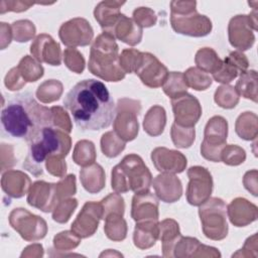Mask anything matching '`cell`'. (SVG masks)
Returning <instances> with one entry per match:
<instances>
[{
	"label": "cell",
	"instance_id": "cell-1",
	"mask_svg": "<svg viewBox=\"0 0 258 258\" xmlns=\"http://www.w3.org/2000/svg\"><path fill=\"white\" fill-rule=\"evenodd\" d=\"M63 106L83 131L109 127L115 117L114 101L101 81L87 79L76 84L66 95Z\"/></svg>",
	"mask_w": 258,
	"mask_h": 258
},
{
	"label": "cell",
	"instance_id": "cell-2",
	"mask_svg": "<svg viewBox=\"0 0 258 258\" xmlns=\"http://www.w3.org/2000/svg\"><path fill=\"white\" fill-rule=\"evenodd\" d=\"M2 131L7 135L33 141L46 127L53 125L51 108L41 106L32 93L23 92L12 96L1 112Z\"/></svg>",
	"mask_w": 258,
	"mask_h": 258
},
{
	"label": "cell",
	"instance_id": "cell-3",
	"mask_svg": "<svg viewBox=\"0 0 258 258\" xmlns=\"http://www.w3.org/2000/svg\"><path fill=\"white\" fill-rule=\"evenodd\" d=\"M72 147L71 137L60 129L44 128L39 135L30 142L28 153L23 162V168L34 176L43 172L42 163L50 156L66 157Z\"/></svg>",
	"mask_w": 258,
	"mask_h": 258
},
{
	"label": "cell",
	"instance_id": "cell-4",
	"mask_svg": "<svg viewBox=\"0 0 258 258\" xmlns=\"http://www.w3.org/2000/svg\"><path fill=\"white\" fill-rule=\"evenodd\" d=\"M119 47L115 38L106 32L101 33L94 41L89 58V71L94 76L107 82H119L125 78L120 66Z\"/></svg>",
	"mask_w": 258,
	"mask_h": 258
},
{
	"label": "cell",
	"instance_id": "cell-5",
	"mask_svg": "<svg viewBox=\"0 0 258 258\" xmlns=\"http://www.w3.org/2000/svg\"><path fill=\"white\" fill-rule=\"evenodd\" d=\"M112 188L123 194L129 190L135 194L148 191L152 184V175L142 158L134 153L126 155L112 169Z\"/></svg>",
	"mask_w": 258,
	"mask_h": 258
},
{
	"label": "cell",
	"instance_id": "cell-6",
	"mask_svg": "<svg viewBox=\"0 0 258 258\" xmlns=\"http://www.w3.org/2000/svg\"><path fill=\"white\" fill-rule=\"evenodd\" d=\"M196 1H171L170 23L176 33L203 37L211 33L212 21L198 13Z\"/></svg>",
	"mask_w": 258,
	"mask_h": 258
},
{
	"label": "cell",
	"instance_id": "cell-7",
	"mask_svg": "<svg viewBox=\"0 0 258 258\" xmlns=\"http://www.w3.org/2000/svg\"><path fill=\"white\" fill-rule=\"evenodd\" d=\"M199 215L205 236L212 240H222L228 234L226 204L222 199L209 198L200 206Z\"/></svg>",
	"mask_w": 258,
	"mask_h": 258
},
{
	"label": "cell",
	"instance_id": "cell-8",
	"mask_svg": "<svg viewBox=\"0 0 258 258\" xmlns=\"http://www.w3.org/2000/svg\"><path fill=\"white\" fill-rule=\"evenodd\" d=\"M140 111L141 104L139 101L128 98L118 100L113 126L115 133L125 142L135 139L138 134L137 116Z\"/></svg>",
	"mask_w": 258,
	"mask_h": 258
},
{
	"label": "cell",
	"instance_id": "cell-9",
	"mask_svg": "<svg viewBox=\"0 0 258 258\" xmlns=\"http://www.w3.org/2000/svg\"><path fill=\"white\" fill-rule=\"evenodd\" d=\"M228 123L221 116L212 117L205 128L204 140L201 145V154L208 160L221 161V151L227 145Z\"/></svg>",
	"mask_w": 258,
	"mask_h": 258
},
{
	"label": "cell",
	"instance_id": "cell-10",
	"mask_svg": "<svg viewBox=\"0 0 258 258\" xmlns=\"http://www.w3.org/2000/svg\"><path fill=\"white\" fill-rule=\"evenodd\" d=\"M9 223L26 241H36L44 238L47 227L45 221L22 208L14 209L9 215Z\"/></svg>",
	"mask_w": 258,
	"mask_h": 258
},
{
	"label": "cell",
	"instance_id": "cell-11",
	"mask_svg": "<svg viewBox=\"0 0 258 258\" xmlns=\"http://www.w3.org/2000/svg\"><path fill=\"white\" fill-rule=\"evenodd\" d=\"M251 28L257 30L256 15L254 13L234 16L230 20L228 26L229 41L231 45L239 50L249 49L255 41V36Z\"/></svg>",
	"mask_w": 258,
	"mask_h": 258
},
{
	"label": "cell",
	"instance_id": "cell-12",
	"mask_svg": "<svg viewBox=\"0 0 258 258\" xmlns=\"http://www.w3.org/2000/svg\"><path fill=\"white\" fill-rule=\"evenodd\" d=\"M189 178L186 188V200L191 206H201L211 196L213 178L206 167L191 166L187 170Z\"/></svg>",
	"mask_w": 258,
	"mask_h": 258
},
{
	"label": "cell",
	"instance_id": "cell-13",
	"mask_svg": "<svg viewBox=\"0 0 258 258\" xmlns=\"http://www.w3.org/2000/svg\"><path fill=\"white\" fill-rule=\"evenodd\" d=\"M58 35L61 42L67 46H86L91 43L94 31L86 19L77 17L62 23Z\"/></svg>",
	"mask_w": 258,
	"mask_h": 258
},
{
	"label": "cell",
	"instance_id": "cell-14",
	"mask_svg": "<svg viewBox=\"0 0 258 258\" xmlns=\"http://www.w3.org/2000/svg\"><path fill=\"white\" fill-rule=\"evenodd\" d=\"M135 74L145 86L158 88L165 82L168 72L166 67L163 66L155 55L150 52H142Z\"/></svg>",
	"mask_w": 258,
	"mask_h": 258
},
{
	"label": "cell",
	"instance_id": "cell-15",
	"mask_svg": "<svg viewBox=\"0 0 258 258\" xmlns=\"http://www.w3.org/2000/svg\"><path fill=\"white\" fill-rule=\"evenodd\" d=\"M174 123L182 127H195L202 115V107L197 98L184 93L171 99Z\"/></svg>",
	"mask_w": 258,
	"mask_h": 258
},
{
	"label": "cell",
	"instance_id": "cell-16",
	"mask_svg": "<svg viewBox=\"0 0 258 258\" xmlns=\"http://www.w3.org/2000/svg\"><path fill=\"white\" fill-rule=\"evenodd\" d=\"M102 213L101 203L87 202L72 224V232L79 238H88L94 235L99 221L102 219Z\"/></svg>",
	"mask_w": 258,
	"mask_h": 258
},
{
	"label": "cell",
	"instance_id": "cell-17",
	"mask_svg": "<svg viewBox=\"0 0 258 258\" xmlns=\"http://www.w3.org/2000/svg\"><path fill=\"white\" fill-rule=\"evenodd\" d=\"M57 203L56 183L37 180L31 184L27 196V204L29 206L48 213L54 209Z\"/></svg>",
	"mask_w": 258,
	"mask_h": 258
},
{
	"label": "cell",
	"instance_id": "cell-18",
	"mask_svg": "<svg viewBox=\"0 0 258 258\" xmlns=\"http://www.w3.org/2000/svg\"><path fill=\"white\" fill-rule=\"evenodd\" d=\"M30 52L39 62H46L50 66H59L61 62V50L59 44L45 33L35 37L30 45Z\"/></svg>",
	"mask_w": 258,
	"mask_h": 258
},
{
	"label": "cell",
	"instance_id": "cell-19",
	"mask_svg": "<svg viewBox=\"0 0 258 258\" xmlns=\"http://www.w3.org/2000/svg\"><path fill=\"white\" fill-rule=\"evenodd\" d=\"M151 159L155 168L164 173H179L186 166V158L181 152L165 147H156L153 149Z\"/></svg>",
	"mask_w": 258,
	"mask_h": 258
},
{
	"label": "cell",
	"instance_id": "cell-20",
	"mask_svg": "<svg viewBox=\"0 0 258 258\" xmlns=\"http://www.w3.org/2000/svg\"><path fill=\"white\" fill-rule=\"evenodd\" d=\"M131 217L135 222L158 221V201L148 191L135 194L132 199Z\"/></svg>",
	"mask_w": 258,
	"mask_h": 258
},
{
	"label": "cell",
	"instance_id": "cell-21",
	"mask_svg": "<svg viewBox=\"0 0 258 258\" xmlns=\"http://www.w3.org/2000/svg\"><path fill=\"white\" fill-rule=\"evenodd\" d=\"M249 66L246 55L240 51H232L224 59L221 69L213 75L217 83L228 84L232 82L239 74L246 72Z\"/></svg>",
	"mask_w": 258,
	"mask_h": 258
},
{
	"label": "cell",
	"instance_id": "cell-22",
	"mask_svg": "<svg viewBox=\"0 0 258 258\" xmlns=\"http://www.w3.org/2000/svg\"><path fill=\"white\" fill-rule=\"evenodd\" d=\"M152 185L158 199L164 203H174L182 195L181 181L172 173L158 174L152 180Z\"/></svg>",
	"mask_w": 258,
	"mask_h": 258
},
{
	"label": "cell",
	"instance_id": "cell-23",
	"mask_svg": "<svg viewBox=\"0 0 258 258\" xmlns=\"http://www.w3.org/2000/svg\"><path fill=\"white\" fill-rule=\"evenodd\" d=\"M106 33L111 34L114 38L129 45H136L142 38V27H140L134 19L121 13L112 28Z\"/></svg>",
	"mask_w": 258,
	"mask_h": 258
},
{
	"label": "cell",
	"instance_id": "cell-24",
	"mask_svg": "<svg viewBox=\"0 0 258 258\" xmlns=\"http://www.w3.org/2000/svg\"><path fill=\"white\" fill-rule=\"evenodd\" d=\"M227 210L231 223L236 227H244L257 219V207L243 198L233 200Z\"/></svg>",
	"mask_w": 258,
	"mask_h": 258
},
{
	"label": "cell",
	"instance_id": "cell-25",
	"mask_svg": "<svg viewBox=\"0 0 258 258\" xmlns=\"http://www.w3.org/2000/svg\"><path fill=\"white\" fill-rule=\"evenodd\" d=\"M30 184L27 174L18 170H8L2 174L1 185L6 195L12 198H22Z\"/></svg>",
	"mask_w": 258,
	"mask_h": 258
},
{
	"label": "cell",
	"instance_id": "cell-26",
	"mask_svg": "<svg viewBox=\"0 0 258 258\" xmlns=\"http://www.w3.org/2000/svg\"><path fill=\"white\" fill-rule=\"evenodd\" d=\"M157 221L136 222L133 241L139 249H147L155 245L159 237V227Z\"/></svg>",
	"mask_w": 258,
	"mask_h": 258
},
{
	"label": "cell",
	"instance_id": "cell-27",
	"mask_svg": "<svg viewBox=\"0 0 258 258\" xmlns=\"http://www.w3.org/2000/svg\"><path fill=\"white\" fill-rule=\"evenodd\" d=\"M123 4H125V2L102 1L96 6L94 16L102 27L103 32H108L115 24L121 14L120 7Z\"/></svg>",
	"mask_w": 258,
	"mask_h": 258
},
{
	"label": "cell",
	"instance_id": "cell-28",
	"mask_svg": "<svg viewBox=\"0 0 258 258\" xmlns=\"http://www.w3.org/2000/svg\"><path fill=\"white\" fill-rule=\"evenodd\" d=\"M159 239L162 243V255L173 257V247L181 236L178 224L172 219H165L158 224Z\"/></svg>",
	"mask_w": 258,
	"mask_h": 258
},
{
	"label": "cell",
	"instance_id": "cell-29",
	"mask_svg": "<svg viewBox=\"0 0 258 258\" xmlns=\"http://www.w3.org/2000/svg\"><path fill=\"white\" fill-rule=\"evenodd\" d=\"M80 179L84 188L90 194H96L105 186V173L101 165L93 163L80 171Z\"/></svg>",
	"mask_w": 258,
	"mask_h": 258
},
{
	"label": "cell",
	"instance_id": "cell-30",
	"mask_svg": "<svg viewBox=\"0 0 258 258\" xmlns=\"http://www.w3.org/2000/svg\"><path fill=\"white\" fill-rule=\"evenodd\" d=\"M166 124V114L163 107L155 105L146 113L143 121L144 131L150 136L160 135Z\"/></svg>",
	"mask_w": 258,
	"mask_h": 258
},
{
	"label": "cell",
	"instance_id": "cell-31",
	"mask_svg": "<svg viewBox=\"0 0 258 258\" xmlns=\"http://www.w3.org/2000/svg\"><path fill=\"white\" fill-rule=\"evenodd\" d=\"M195 61L198 69L205 73H211L213 75L217 73L223 64V61L219 57L217 52L210 47H204L199 49L196 53Z\"/></svg>",
	"mask_w": 258,
	"mask_h": 258
},
{
	"label": "cell",
	"instance_id": "cell-32",
	"mask_svg": "<svg viewBox=\"0 0 258 258\" xmlns=\"http://www.w3.org/2000/svg\"><path fill=\"white\" fill-rule=\"evenodd\" d=\"M105 226L104 231L106 236L113 241L119 242L126 238L127 224L120 214H110L104 218Z\"/></svg>",
	"mask_w": 258,
	"mask_h": 258
},
{
	"label": "cell",
	"instance_id": "cell-33",
	"mask_svg": "<svg viewBox=\"0 0 258 258\" xmlns=\"http://www.w3.org/2000/svg\"><path fill=\"white\" fill-rule=\"evenodd\" d=\"M238 95L257 102V73L254 70L241 74L235 87Z\"/></svg>",
	"mask_w": 258,
	"mask_h": 258
},
{
	"label": "cell",
	"instance_id": "cell-34",
	"mask_svg": "<svg viewBox=\"0 0 258 258\" xmlns=\"http://www.w3.org/2000/svg\"><path fill=\"white\" fill-rule=\"evenodd\" d=\"M236 133L244 140H252L257 136V116L252 112H244L236 121Z\"/></svg>",
	"mask_w": 258,
	"mask_h": 258
},
{
	"label": "cell",
	"instance_id": "cell-35",
	"mask_svg": "<svg viewBox=\"0 0 258 258\" xmlns=\"http://www.w3.org/2000/svg\"><path fill=\"white\" fill-rule=\"evenodd\" d=\"M187 85L185 83L183 74L180 72L168 73L165 82L162 85L163 92L170 98L174 99L186 93Z\"/></svg>",
	"mask_w": 258,
	"mask_h": 258
},
{
	"label": "cell",
	"instance_id": "cell-36",
	"mask_svg": "<svg viewBox=\"0 0 258 258\" xmlns=\"http://www.w3.org/2000/svg\"><path fill=\"white\" fill-rule=\"evenodd\" d=\"M16 68L25 82L37 81L43 76L44 72L42 66L29 55H25L24 57H22Z\"/></svg>",
	"mask_w": 258,
	"mask_h": 258
},
{
	"label": "cell",
	"instance_id": "cell-37",
	"mask_svg": "<svg viewBox=\"0 0 258 258\" xmlns=\"http://www.w3.org/2000/svg\"><path fill=\"white\" fill-rule=\"evenodd\" d=\"M73 159L75 163L81 166L93 164L96 159L94 143L89 140H81L77 142L73 153Z\"/></svg>",
	"mask_w": 258,
	"mask_h": 258
},
{
	"label": "cell",
	"instance_id": "cell-38",
	"mask_svg": "<svg viewBox=\"0 0 258 258\" xmlns=\"http://www.w3.org/2000/svg\"><path fill=\"white\" fill-rule=\"evenodd\" d=\"M125 148V141L122 140L115 132L109 131L102 135L101 149L107 157H116Z\"/></svg>",
	"mask_w": 258,
	"mask_h": 258
},
{
	"label": "cell",
	"instance_id": "cell-39",
	"mask_svg": "<svg viewBox=\"0 0 258 258\" xmlns=\"http://www.w3.org/2000/svg\"><path fill=\"white\" fill-rule=\"evenodd\" d=\"M62 94V85L56 80H47L38 86L36 97L42 103H51L59 99Z\"/></svg>",
	"mask_w": 258,
	"mask_h": 258
},
{
	"label": "cell",
	"instance_id": "cell-40",
	"mask_svg": "<svg viewBox=\"0 0 258 258\" xmlns=\"http://www.w3.org/2000/svg\"><path fill=\"white\" fill-rule=\"evenodd\" d=\"M187 87L197 91L207 90L212 85L211 77L198 68H189L183 74Z\"/></svg>",
	"mask_w": 258,
	"mask_h": 258
},
{
	"label": "cell",
	"instance_id": "cell-41",
	"mask_svg": "<svg viewBox=\"0 0 258 258\" xmlns=\"http://www.w3.org/2000/svg\"><path fill=\"white\" fill-rule=\"evenodd\" d=\"M195 127H182L175 123L171 126V139L178 148H188L195 141Z\"/></svg>",
	"mask_w": 258,
	"mask_h": 258
},
{
	"label": "cell",
	"instance_id": "cell-42",
	"mask_svg": "<svg viewBox=\"0 0 258 258\" xmlns=\"http://www.w3.org/2000/svg\"><path fill=\"white\" fill-rule=\"evenodd\" d=\"M215 102L222 108L232 109L239 102V95L232 86H221L216 90Z\"/></svg>",
	"mask_w": 258,
	"mask_h": 258
},
{
	"label": "cell",
	"instance_id": "cell-43",
	"mask_svg": "<svg viewBox=\"0 0 258 258\" xmlns=\"http://www.w3.org/2000/svg\"><path fill=\"white\" fill-rule=\"evenodd\" d=\"M201 243L198 239L180 236L173 247V257L195 256V251H199Z\"/></svg>",
	"mask_w": 258,
	"mask_h": 258
},
{
	"label": "cell",
	"instance_id": "cell-44",
	"mask_svg": "<svg viewBox=\"0 0 258 258\" xmlns=\"http://www.w3.org/2000/svg\"><path fill=\"white\" fill-rule=\"evenodd\" d=\"M78 206V201L76 199H62L58 201L53 209L52 219L57 223H67Z\"/></svg>",
	"mask_w": 258,
	"mask_h": 258
},
{
	"label": "cell",
	"instance_id": "cell-45",
	"mask_svg": "<svg viewBox=\"0 0 258 258\" xmlns=\"http://www.w3.org/2000/svg\"><path fill=\"white\" fill-rule=\"evenodd\" d=\"M13 38L18 42H25L31 39L35 34V26L29 20H17L11 25Z\"/></svg>",
	"mask_w": 258,
	"mask_h": 258
},
{
	"label": "cell",
	"instance_id": "cell-46",
	"mask_svg": "<svg viewBox=\"0 0 258 258\" xmlns=\"http://www.w3.org/2000/svg\"><path fill=\"white\" fill-rule=\"evenodd\" d=\"M102 205V219H104L106 216L116 213L120 215H124V210H125V204L123 198L118 194H110L108 197L103 199L101 201Z\"/></svg>",
	"mask_w": 258,
	"mask_h": 258
},
{
	"label": "cell",
	"instance_id": "cell-47",
	"mask_svg": "<svg viewBox=\"0 0 258 258\" xmlns=\"http://www.w3.org/2000/svg\"><path fill=\"white\" fill-rule=\"evenodd\" d=\"M141 51L134 48H126L122 50L121 55H119V60L125 74L135 73L141 58Z\"/></svg>",
	"mask_w": 258,
	"mask_h": 258
},
{
	"label": "cell",
	"instance_id": "cell-48",
	"mask_svg": "<svg viewBox=\"0 0 258 258\" xmlns=\"http://www.w3.org/2000/svg\"><path fill=\"white\" fill-rule=\"evenodd\" d=\"M246 159V152L237 145H226L221 151V161L228 165H239Z\"/></svg>",
	"mask_w": 258,
	"mask_h": 258
},
{
	"label": "cell",
	"instance_id": "cell-49",
	"mask_svg": "<svg viewBox=\"0 0 258 258\" xmlns=\"http://www.w3.org/2000/svg\"><path fill=\"white\" fill-rule=\"evenodd\" d=\"M63 61L66 66L76 74H82L85 69V58L83 54L74 47L64 49Z\"/></svg>",
	"mask_w": 258,
	"mask_h": 258
},
{
	"label": "cell",
	"instance_id": "cell-50",
	"mask_svg": "<svg viewBox=\"0 0 258 258\" xmlns=\"http://www.w3.org/2000/svg\"><path fill=\"white\" fill-rule=\"evenodd\" d=\"M133 19L140 27H151L156 23L157 17L148 7H139L133 12Z\"/></svg>",
	"mask_w": 258,
	"mask_h": 258
},
{
	"label": "cell",
	"instance_id": "cell-51",
	"mask_svg": "<svg viewBox=\"0 0 258 258\" xmlns=\"http://www.w3.org/2000/svg\"><path fill=\"white\" fill-rule=\"evenodd\" d=\"M76 191V176L74 174L68 175L67 177H64L63 179L56 183V194L58 201L74 196Z\"/></svg>",
	"mask_w": 258,
	"mask_h": 258
},
{
	"label": "cell",
	"instance_id": "cell-52",
	"mask_svg": "<svg viewBox=\"0 0 258 258\" xmlns=\"http://www.w3.org/2000/svg\"><path fill=\"white\" fill-rule=\"evenodd\" d=\"M80 239L77 235H75L73 232L70 231H64V232H60L59 234H57L54 239H53V244H54V248L56 249H61L64 242L67 245V249H74L76 248L79 244H80Z\"/></svg>",
	"mask_w": 258,
	"mask_h": 258
},
{
	"label": "cell",
	"instance_id": "cell-53",
	"mask_svg": "<svg viewBox=\"0 0 258 258\" xmlns=\"http://www.w3.org/2000/svg\"><path fill=\"white\" fill-rule=\"evenodd\" d=\"M45 167L47 172L57 177H63L67 172L66 161L63 160V157L59 156L48 157L45 160Z\"/></svg>",
	"mask_w": 258,
	"mask_h": 258
},
{
	"label": "cell",
	"instance_id": "cell-54",
	"mask_svg": "<svg viewBox=\"0 0 258 258\" xmlns=\"http://www.w3.org/2000/svg\"><path fill=\"white\" fill-rule=\"evenodd\" d=\"M53 115V126L64 130L70 133L72 131V124L68 113L61 107H51Z\"/></svg>",
	"mask_w": 258,
	"mask_h": 258
},
{
	"label": "cell",
	"instance_id": "cell-55",
	"mask_svg": "<svg viewBox=\"0 0 258 258\" xmlns=\"http://www.w3.org/2000/svg\"><path fill=\"white\" fill-rule=\"evenodd\" d=\"M4 84L5 86L8 88V90L10 91H17L20 90L23 86H25L26 82L22 79V77L20 76L17 68H13L11 69L8 74L5 77L4 80Z\"/></svg>",
	"mask_w": 258,
	"mask_h": 258
},
{
	"label": "cell",
	"instance_id": "cell-56",
	"mask_svg": "<svg viewBox=\"0 0 258 258\" xmlns=\"http://www.w3.org/2000/svg\"><path fill=\"white\" fill-rule=\"evenodd\" d=\"M0 5H6V7H1V14L5 13L6 11H16L21 12L27 10L30 6L33 5L31 2H22V1H2Z\"/></svg>",
	"mask_w": 258,
	"mask_h": 258
},
{
	"label": "cell",
	"instance_id": "cell-57",
	"mask_svg": "<svg viewBox=\"0 0 258 258\" xmlns=\"http://www.w3.org/2000/svg\"><path fill=\"white\" fill-rule=\"evenodd\" d=\"M0 24H1V49H4L7 45L10 44L13 33H12V30L8 32L11 26H9L7 23L1 22Z\"/></svg>",
	"mask_w": 258,
	"mask_h": 258
},
{
	"label": "cell",
	"instance_id": "cell-58",
	"mask_svg": "<svg viewBox=\"0 0 258 258\" xmlns=\"http://www.w3.org/2000/svg\"><path fill=\"white\" fill-rule=\"evenodd\" d=\"M256 177L257 176H255L253 178V180H250L246 174L244 175V185H245L246 189L251 191L252 195L255 196V197L257 196V189H256V187H257V180H256Z\"/></svg>",
	"mask_w": 258,
	"mask_h": 258
}]
</instances>
